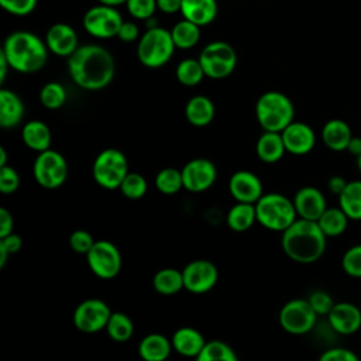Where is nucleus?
<instances>
[{"mask_svg":"<svg viewBox=\"0 0 361 361\" xmlns=\"http://www.w3.org/2000/svg\"><path fill=\"white\" fill-rule=\"evenodd\" d=\"M71 79L85 90H100L111 83L116 73L113 55L102 45L86 44L68 58Z\"/></svg>","mask_w":361,"mask_h":361,"instance_id":"f257e3e1","label":"nucleus"},{"mask_svg":"<svg viewBox=\"0 0 361 361\" xmlns=\"http://www.w3.org/2000/svg\"><path fill=\"white\" fill-rule=\"evenodd\" d=\"M326 234L316 220L298 217L282 231V250L295 262H316L326 250Z\"/></svg>","mask_w":361,"mask_h":361,"instance_id":"f03ea898","label":"nucleus"},{"mask_svg":"<svg viewBox=\"0 0 361 361\" xmlns=\"http://www.w3.org/2000/svg\"><path fill=\"white\" fill-rule=\"evenodd\" d=\"M1 52L10 63V69L20 73L41 71L48 61V47L38 35L30 31H14L3 44Z\"/></svg>","mask_w":361,"mask_h":361,"instance_id":"7ed1b4c3","label":"nucleus"},{"mask_svg":"<svg viewBox=\"0 0 361 361\" xmlns=\"http://www.w3.org/2000/svg\"><path fill=\"white\" fill-rule=\"evenodd\" d=\"M255 117L264 131L281 133L293 121L295 107L286 94L278 90H269L258 97Z\"/></svg>","mask_w":361,"mask_h":361,"instance_id":"20e7f679","label":"nucleus"},{"mask_svg":"<svg viewBox=\"0 0 361 361\" xmlns=\"http://www.w3.org/2000/svg\"><path fill=\"white\" fill-rule=\"evenodd\" d=\"M257 221L267 230L283 231L296 219L298 213L293 200L281 193H264L255 203Z\"/></svg>","mask_w":361,"mask_h":361,"instance_id":"39448f33","label":"nucleus"},{"mask_svg":"<svg viewBox=\"0 0 361 361\" xmlns=\"http://www.w3.org/2000/svg\"><path fill=\"white\" fill-rule=\"evenodd\" d=\"M175 49L171 31L155 25L148 28L138 39L137 56L145 68L157 69L169 62Z\"/></svg>","mask_w":361,"mask_h":361,"instance_id":"423d86ee","label":"nucleus"},{"mask_svg":"<svg viewBox=\"0 0 361 361\" xmlns=\"http://www.w3.org/2000/svg\"><path fill=\"white\" fill-rule=\"evenodd\" d=\"M94 182L104 189H118L128 173L127 157L116 148H106L93 161Z\"/></svg>","mask_w":361,"mask_h":361,"instance_id":"0eeeda50","label":"nucleus"},{"mask_svg":"<svg viewBox=\"0 0 361 361\" xmlns=\"http://www.w3.org/2000/svg\"><path fill=\"white\" fill-rule=\"evenodd\" d=\"M204 75L210 79H224L237 66V52L224 41L209 42L199 55Z\"/></svg>","mask_w":361,"mask_h":361,"instance_id":"6e6552de","label":"nucleus"},{"mask_svg":"<svg viewBox=\"0 0 361 361\" xmlns=\"http://www.w3.org/2000/svg\"><path fill=\"white\" fill-rule=\"evenodd\" d=\"M32 173L39 186L56 189L62 186L68 178V162L58 151L49 148L38 152L32 165Z\"/></svg>","mask_w":361,"mask_h":361,"instance_id":"1a4fd4ad","label":"nucleus"},{"mask_svg":"<svg viewBox=\"0 0 361 361\" xmlns=\"http://www.w3.org/2000/svg\"><path fill=\"white\" fill-rule=\"evenodd\" d=\"M121 14L113 6L99 4L90 7L83 16V28L94 38H113L117 37L123 24Z\"/></svg>","mask_w":361,"mask_h":361,"instance_id":"9d476101","label":"nucleus"},{"mask_svg":"<svg viewBox=\"0 0 361 361\" xmlns=\"http://www.w3.org/2000/svg\"><path fill=\"white\" fill-rule=\"evenodd\" d=\"M317 313L313 310L307 299H292L279 310V324L290 334H306L316 323Z\"/></svg>","mask_w":361,"mask_h":361,"instance_id":"9b49d317","label":"nucleus"},{"mask_svg":"<svg viewBox=\"0 0 361 361\" xmlns=\"http://www.w3.org/2000/svg\"><path fill=\"white\" fill-rule=\"evenodd\" d=\"M86 261L90 271L100 279H111L121 269V254L118 248L107 240L96 241L86 254Z\"/></svg>","mask_w":361,"mask_h":361,"instance_id":"f8f14e48","label":"nucleus"},{"mask_svg":"<svg viewBox=\"0 0 361 361\" xmlns=\"http://www.w3.org/2000/svg\"><path fill=\"white\" fill-rule=\"evenodd\" d=\"M111 309L102 299H86L80 302L73 312V324L82 333H97L106 329Z\"/></svg>","mask_w":361,"mask_h":361,"instance_id":"ddd939ff","label":"nucleus"},{"mask_svg":"<svg viewBox=\"0 0 361 361\" xmlns=\"http://www.w3.org/2000/svg\"><path fill=\"white\" fill-rule=\"evenodd\" d=\"M183 285L185 289L202 295L214 288L219 279L217 267L207 259H195L189 262L183 269Z\"/></svg>","mask_w":361,"mask_h":361,"instance_id":"4468645a","label":"nucleus"},{"mask_svg":"<svg viewBox=\"0 0 361 361\" xmlns=\"http://www.w3.org/2000/svg\"><path fill=\"white\" fill-rule=\"evenodd\" d=\"M180 172L183 179V189L193 193L207 190L217 179V168L207 158H195L186 162Z\"/></svg>","mask_w":361,"mask_h":361,"instance_id":"2eb2a0df","label":"nucleus"},{"mask_svg":"<svg viewBox=\"0 0 361 361\" xmlns=\"http://www.w3.org/2000/svg\"><path fill=\"white\" fill-rule=\"evenodd\" d=\"M228 190L235 202L244 203H257V200L264 195L261 179L245 169L237 171L231 175L228 180Z\"/></svg>","mask_w":361,"mask_h":361,"instance_id":"dca6fc26","label":"nucleus"},{"mask_svg":"<svg viewBox=\"0 0 361 361\" xmlns=\"http://www.w3.org/2000/svg\"><path fill=\"white\" fill-rule=\"evenodd\" d=\"M282 140L286 152L293 155H305L310 152L316 144V135L312 127L302 121H292L282 131Z\"/></svg>","mask_w":361,"mask_h":361,"instance_id":"f3484780","label":"nucleus"},{"mask_svg":"<svg viewBox=\"0 0 361 361\" xmlns=\"http://www.w3.org/2000/svg\"><path fill=\"white\" fill-rule=\"evenodd\" d=\"M45 44L49 52L65 58H69L79 48L76 31L65 23H56L48 28L45 34Z\"/></svg>","mask_w":361,"mask_h":361,"instance_id":"a211bd4d","label":"nucleus"},{"mask_svg":"<svg viewBox=\"0 0 361 361\" xmlns=\"http://www.w3.org/2000/svg\"><path fill=\"white\" fill-rule=\"evenodd\" d=\"M327 319L331 329L338 334L348 336L361 327V310L350 302L334 303Z\"/></svg>","mask_w":361,"mask_h":361,"instance_id":"6ab92c4d","label":"nucleus"},{"mask_svg":"<svg viewBox=\"0 0 361 361\" xmlns=\"http://www.w3.org/2000/svg\"><path fill=\"white\" fill-rule=\"evenodd\" d=\"M293 204H295L298 217L316 220V221L327 209L324 195L317 188H313V186L300 188L295 193Z\"/></svg>","mask_w":361,"mask_h":361,"instance_id":"aec40b11","label":"nucleus"},{"mask_svg":"<svg viewBox=\"0 0 361 361\" xmlns=\"http://www.w3.org/2000/svg\"><path fill=\"white\" fill-rule=\"evenodd\" d=\"M24 113H25V107L21 97L10 89H1L0 90V126L3 128L17 127L21 123Z\"/></svg>","mask_w":361,"mask_h":361,"instance_id":"412c9836","label":"nucleus"},{"mask_svg":"<svg viewBox=\"0 0 361 361\" xmlns=\"http://www.w3.org/2000/svg\"><path fill=\"white\" fill-rule=\"evenodd\" d=\"M171 343L173 350L183 355V357H195L197 358V355L200 354L206 338L204 336L193 329V327H179L171 337Z\"/></svg>","mask_w":361,"mask_h":361,"instance_id":"4be33fe9","label":"nucleus"},{"mask_svg":"<svg viewBox=\"0 0 361 361\" xmlns=\"http://www.w3.org/2000/svg\"><path fill=\"white\" fill-rule=\"evenodd\" d=\"M180 14L183 18L204 27L213 23L217 17L216 0H182Z\"/></svg>","mask_w":361,"mask_h":361,"instance_id":"5701e85b","label":"nucleus"},{"mask_svg":"<svg viewBox=\"0 0 361 361\" xmlns=\"http://www.w3.org/2000/svg\"><path fill=\"white\" fill-rule=\"evenodd\" d=\"M353 137L350 126L340 118L329 120L322 128V140L324 145L336 152L345 151Z\"/></svg>","mask_w":361,"mask_h":361,"instance_id":"b1692460","label":"nucleus"},{"mask_svg":"<svg viewBox=\"0 0 361 361\" xmlns=\"http://www.w3.org/2000/svg\"><path fill=\"white\" fill-rule=\"evenodd\" d=\"M216 114L213 102L207 96H193L188 100L185 106V117L189 124L195 127L209 126Z\"/></svg>","mask_w":361,"mask_h":361,"instance_id":"393cba45","label":"nucleus"},{"mask_svg":"<svg viewBox=\"0 0 361 361\" xmlns=\"http://www.w3.org/2000/svg\"><path fill=\"white\" fill-rule=\"evenodd\" d=\"M173 350L171 338L159 333H151L138 344V354L145 361H164Z\"/></svg>","mask_w":361,"mask_h":361,"instance_id":"a878e982","label":"nucleus"},{"mask_svg":"<svg viewBox=\"0 0 361 361\" xmlns=\"http://www.w3.org/2000/svg\"><path fill=\"white\" fill-rule=\"evenodd\" d=\"M257 157L265 164H275L286 152L282 134L276 131H264L255 145Z\"/></svg>","mask_w":361,"mask_h":361,"instance_id":"bb28decb","label":"nucleus"},{"mask_svg":"<svg viewBox=\"0 0 361 361\" xmlns=\"http://www.w3.org/2000/svg\"><path fill=\"white\" fill-rule=\"evenodd\" d=\"M21 135L24 144L35 152H42L51 147V130L41 120H31L25 123Z\"/></svg>","mask_w":361,"mask_h":361,"instance_id":"cd10ccee","label":"nucleus"},{"mask_svg":"<svg viewBox=\"0 0 361 361\" xmlns=\"http://www.w3.org/2000/svg\"><path fill=\"white\" fill-rule=\"evenodd\" d=\"M227 226L237 233L247 231L257 221L255 203L237 202L227 213Z\"/></svg>","mask_w":361,"mask_h":361,"instance_id":"c85d7f7f","label":"nucleus"},{"mask_svg":"<svg viewBox=\"0 0 361 361\" xmlns=\"http://www.w3.org/2000/svg\"><path fill=\"white\" fill-rule=\"evenodd\" d=\"M152 286L159 295L164 296H171L180 292L182 289H185L182 271L176 268L159 269L152 278Z\"/></svg>","mask_w":361,"mask_h":361,"instance_id":"c756f323","label":"nucleus"},{"mask_svg":"<svg viewBox=\"0 0 361 361\" xmlns=\"http://www.w3.org/2000/svg\"><path fill=\"white\" fill-rule=\"evenodd\" d=\"M338 206L350 220H361V180L347 182L338 195Z\"/></svg>","mask_w":361,"mask_h":361,"instance_id":"7c9ffc66","label":"nucleus"},{"mask_svg":"<svg viewBox=\"0 0 361 361\" xmlns=\"http://www.w3.org/2000/svg\"><path fill=\"white\" fill-rule=\"evenodd\" d=\"M200 28H202L200 25L186 18L178 21L171 30V35L175 42V47L180 49L193 48L200 39Z\"/></svg>","mask_w":361,"mask_h":361,"instance_id":"2f4dec72","label":"nucleus"},{"mask_svg":"<svg viewBox=\"0 0 361 361\" xmlns=\"http://www.w3.org/2000/svg\"><path fill=\"white\" fill-rule=\"evenodd\" d=\"M347 214L338 207H327L323 214L317 219V224L320 226L322 231L326 234V237H337L343 234L348 224Z\"/></svg>","mask_w":361,"mask_h":361,"instance_id":"473e14b6","label":"nucleus"},{"mask_svg":"<svg viewBox=\"0 0 361 361\" xmlns=\"http://www.w3.org/2000/svg\"><path fill=\"white\" fill-rule=\"evenodd\" d=\"M113 341H128L134 333L133 320L123 312H111L107 326L104 329Z\"/></svg>","mask_w":361,"mask_h":361,"instance_id":"72a5a7b5","label":"nucleus"},{"mask_svg":"<svg viewBox=\"0 0 361 361\" xmlns=\"http://www.w3.org/2000/svg\"><path fill=\"white\" fill-rule=\"evenodd\" d=\"M175 76L179 83H182L183 86L192 87L199 85L206 75L199 58L197 59L186 58L178 63L175 69Z\"/></svg>","mask_w":361,"mask_h":361,"instance_id":"f704fd0d","label":"nucleus"},{"mask_svg":"<svg viewBox=\"0 0 361 361\" xmlns=\"http://www.w3.org/2000/svg\"><path fill=\"white\" fill-rule=\"evenodd\" d=\"M199 361H237L238 355L235 351L224 341L212 340L206 341L200 354L197 355Z\"/></svg>","mask_w":361,"mask_h":361,"instance_id":"c9c22d12","label":"nucleus"},{"mask_svg":"<svg viewBox=\"0 0 361 361\" xmlns=\"http://www.w3.org/2000/svg\"><path fill=\"white\" fill-rule=\"evenodd\" d=\"M155 186L162 195H176L183 189L182 172L176 168H164L155 176Z\"/></svg>","mask_w":361,"mask_h":361,"instance_id":"e433bc0d","label":"nucleus"},{"mask_svg":"<svg viewBox=\"0 0 361 361\" xmlns=\"http://www.w3.org/2000/svg\"><path fill=\"white\" fill-rule=\"evenodd\" d=\"M39 102L44 107L49 110H56L62 107L66 102V90L58 82H49L42 86L39 92Z\"/></svg>","mask_w":361,"mask_h":361,"instance_id":"4c0bfd02","label":"nucleus"},{"mask_svg":"<svg viewBox=\"0 0 361 361\" xmlns=\"http://www.w3.org/2000/svg\"><path fill=\"white\" fill-rule=\"evenodd\" d=\"M118 189L121 190V193L126 197L137 200V199H141L147 193L148 183H147L145 178L141 173L128 172Z\"/></svg>","mask_w":361,"mask_h":361,"instance_id":"58836bf2","label":"nucleus"},{"mask_svg":"<svg viewBox=\"0 0 361 361\" xmlns=\"http://www.w3.org/2000/svg\"><path fill=\"white\" fill-rule=\"evenodd\" d=\"M341 267L344 272L353 278H361V244L350 247L343 258Z\"/></svg>","mask_w":361,"mask_h":361,"instance_id":"ea45409f","label":"nucleus"},{"mask_svg":"<svg viewBox=\"0 0 361 361\" xmlns=\"http://www.w3.org/2000/svg\"><path fill=\"white\" fill-rule=\"evenodd\" d=\"M128 13L137 20H149L158 8L157 0H127Z\"/></svg>","mask_w":361,"mask_h":361,"instance_id":"a19ab883","label":"nucleus"},{"mask_svg":"<svg viewBox=\"0 0 361 361\" xmlns=\"http://www.w3.org/2000/svg\"><path fill=\"white\" fill-rule=\"evenodd\" d=\"M20 186V176L13 166H0V192L3 195L14 193Z\"/></svg>","mask_w":361,"mask_h":361,"instance_id":"79ce46f5","label":"nucleus"},{"mask_svg":"<svg viewBox=\"0 0 361 361\" xmlns=\"http://www.w3.org/2000/svg\"><path fill=\"white\" fill-rule=\"evenodd\" d=\"M93 235L86 230H75L69 237L71 248L78 254H87L94 244Z\"/></svg>","mask_w":361,"mask_h":361,"instance_id":"37998d69","label":"nucleus"},{"mask_svg":"<svg viewBox=\"0 0 361 361\" xmlns=\"http://www.w3.org/2000/svg\"><path fill=\"white\" fill-rule=\"evenodd\" d=\"M21 247H23V240L18 234L10 233L8 235L1 237L0 238V268L4 267L7 257L18 252Z\"/></svg>","mask_w":361,"mask_h":361,"instance_id":"c03bdc74","label":"nucleus"},{"mask_svg":"<svg viewBox=\"0 0 361 361\" xmlns=\"http://www.w3.org/2000/svg\"><path fill=\"white\" fill-rule=\"evenodd\" d=\"M38 0H0L3 10L13 16H28L37 7Z\"/></svg>","mask_w":361,"mask_h":361,"instance_id":"a18cd8bd","label":"nucleus"},{"mask_svg":"<svg viewBox=\"0 0 361 361\" xmlns=\"http://www.w3.org/2000/svg\"><path fill=\"white\" fill-rule=\"evenodd\" d=\"M307 300H309L310 306L313 307V310L317 313V316L319 314H326L327 316L330 313V310L333 309V306H334L333 298L324 290L312 292V295L309 296Z\"/></svg>","mask_w":361,"mask_h":361,"instance_id":"49530a36","label":"nucleus"},{"mask_svg":"<svg viewBox=\"0 0 361 361\" xmlns=\"http://www.w3.org/2000/svg\"><path fill=\"white\" fill-rule=\"evenodd\" d=\"M320 361H358V355L348 348L334 347L320 355Z\"/></svg>","mask_w":361,"mask_h":361,"instance_id":"de8ad7c7","label":"nucleus"},{"mask_svg":"<svg viewBox=\"0 0 361 361\" xmlns=\"http://www.w3.org/2000/svg\"><path fill=\"white\" fill-rule=\"evenodd\" d=\"M140 35V31H138V27L135 23L133 21H123L120 30H118V34H117V38L123 42H133L138 38Z\"/></svg>","mask_w":361,"mask_h":361,"instance_id":"09e8293b","label":"nucleus"},{"mask_svg":"<svg viewBox=\"0 0 361 361\" xmlns=\"http://www.w3.org/2000/svg\"><path fill=\"white\" fill-rule=\"evenodd\" d=\"M13 227H14V219L11 212H8L6 207H1L0 209V238L13 233Z\"/></svg>","mask_w":361,"mask_h":361,"instance_id":"8fccbe9b","label":"nucleus"},{"mask_svg":"<svg viewBox=\"0 0 361 361\" xmlns=\"http://www.w3.org/2000/svg\"><path fill=\"white\" fill-rule=\"evenodd\" d=\"M158 10L165 14H173L180 11L182 0H157Z\"/></svg>","mask_w":361,"mask_h":361,"instance_id":"3c124183","label":"nucleus"},{"mask_svg":"<svg viewBox=\"0 0 361 361\" xmlns=\"http://www.w3.org/2000/svg\"><path fill=\"white\" fill-rule=\"evenodd\" d=\"M347 182H348V180H345L343 176L336 175V176H331V178L329 179L327 188H329V190H330L331 193H334V195L338 196V195L343 192V189L345 188Z\"/></svg>","mask_w":361,"mask_h":361,"instance_id":"603ef678","label":"nucleus"},{"mask_svg":"<svg viewBox=\"0 0 361 361\" xmlns=\"http://www.w3.org/2000/svg\"><path fill=\"white\" fill-rule=\"evenodd\" d=\"M345 151H348L350 154H353L355 157H360L361 155V137H354L353 135Z\"/></svg>","mask_w":361,"mask_h":361,"instance_id":"864d4df0","label":"nucleus"},{"mask_svg":"<svg viewBox=\"0 0 361 361\" xmlns=\"http://www.w3.org/2000/svg\"><path fill=\"white\" fill-rule=\"evenodd\" d=\"M10 68V63L7 61V58L4 56V54L0 51V82L3 83L7 75V69Z\"/></svg>","mask_w":361,"mask_h":361,"instance_id":"5fc2aeb1","label":"nucleus"},{"mask_svg":"<svg viewBox=\"0 0 361 361\" xmlns=\"http://www.w3.org/2000/svg\"><path fill=\"white\" fill-rule=\"evenodd\" d=\"M97 1L102 3V4H106V6L116 7V6H120V4H126L127 0H97Z\"/></svg>","mask_w":361,"mask_h":361,"instance_id":"6e6d98bb","label":"nucleus"},{"mask_svg":"<svg viewBox=\"0 0 361 361\" xmlns=\"http://www.w3.org/2000/svg\"><path fill=\"white\" fill-rule=\"evenodd\" d=\"M7 165V152L4 147H0V166Z\"/></svg>","mask_w":361,"mask_h":361,"instance_id":"4d7b16f0","label":"nucleus"},{"mask_svg":"<svg viewBox=\"0 0 361 361\" xmlns=\"http://www.w3.org/2000/svg\"><path fill=\"white\" fill-rule=\"evenodd\" d=\"M357 165H358V169H360V172H361V155L357 157Z\"/></svg>","mask_w":361,"mask_h":361,"instance_id":"13d9d810","label":"nucleus"}]
</instances>
